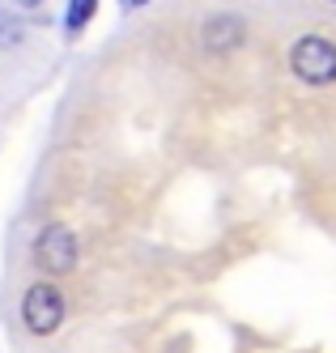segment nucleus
<instances>
[{
  "instance_id": "nucleus-1",
  "label": "nucleus",
  "mask_w": 336,
  "mask_h": 353,
  "mask_svg": "<svg viewBox=\"0 0 336 353\" xmlns=\"http://www.w3.org/2000/svg\"><path fill=\"white\" fill-rule=\"evenodd\" d=\"M290 68L294 77L306 85H332L336 81V43L319 39V34H306L290 47Z\"/></svg>"
},
{
  "instance_id": "nucleus-2",
  "label": "nucleus",
  "mask_w": 336,
  "mask_h": 353,
  "mask_svg": "<svg viewBox=\"0 0 336 353\" xmlns=\"http://www.w3.org/2000/svg\"><path fill=\"white\" fill-rule=\"evenodd\" d=\"M21 319H26V327H30L34 336H51L60 327V319H64V294L56 285H47V281L30 285L26 298H21Z\"/></svg>"
},
{
  "instance_id": "nucleus-3",
  "label": "nucleus",
  "mask_w": 336,
  "mask_h": 353,
  "mask_svg": "<svg viewBox=\"0 0 336 353\" xmlns=\"http://www.w3.org/2000/svg\"><path fill=\"white\" fill-rule=\"evenodd\" d=\"M34 264L43 272H72L77 268V239L68 225H47L34 243Z\"/></svg>"
},
{
  "instance_id": "nucleus-4",
  "label": "nucleus",
  "mask_w": 336,
  "mask_h": 353,
  "mask_svg": "<svg viewBox=\"0 0 336 353\" xmlns=\"http://www.w3.org/2000/svg\"><path fill=\"white\" fill-rule=\"evenodd\" d=\"M243 43V21L239 17H213L204 26V47L209 52H230V47Z\"/></svg>"
},
{
  "instance_id": "nucleus-5",
  "label": "nucleus",
  "mask_w": 336,
  "mask_h": 353,
  "mask_svg": "<svg viewBox=\"0 0 336 353\" xmlns=\"http://www.w3.org/2000/svg\"><path fill=\"white\" fill-rule=\"evenodd\" d=\"M94 5H98V0H72V5H68V30H81L86 17L94 13Z\"/></svg>"
},
{
  "instance_id": "nucleus-6",
  "label": "nucleus",
  "mask_w": 336,
  "mask_h": 353,
  "mask_svg": "<svg viewBox=\"0 0 336 353\" xmlns=\"http://www.w3.org/2000/svg\"><path fill=\"white\" fill-rule=\"evenodd\" d=\"M13 5H17V9H39L43 0H13Z\"/></svg>"
},
{
  "instance_id": "nucleus-7",
  "label": "nucleus",
  "mask_w": 336,
  "mask_h": 353,
  "mask_svg": "<svg viewBox=\"0 0 336 353\" xmlns=\"http://www.w3.org/2000/svg\"><path fill=\"white\" fill-rule=\"evenodd\" d=\"M332 5H336V0H332Z\"/></svg>"
}]
</instances>
